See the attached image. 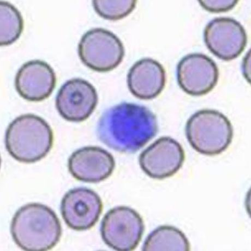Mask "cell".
Instances as JSON below:
<instances>
[{
    "mask_svg": "<svg viewBox=\"0 0 251 251\" xmlns=\"http://www.w3.org/2000/svg\"><path fill=\"white\" fill-rule=\"evenodd\" d=\"M185 133L193 149L206 156L224 152L234 136L229 120L213 109H202L193 114L186 123Z\"/></svg>",
    "mask_w": 251,
    "mask_h": 251,
    "instance_id": "4",
    "label": "cell"
},
{
    "mask_svg": "<svg viewBox=\"0 0 251 251\" xmlns=\"http://www.w3.org/2000/svg\"><path fill=\"white\" fill-rule=\"evenodd\" d=\"M185 159V151L179 143L170 137H162L144 150L139 163L149 177L162 180L175 175Z\"/></svg>",
    "mask_w": 251,
    "mask_h": 251,
    "instance_id": "8",
    "label": "cell"
},
{
    "mask_svg": "<svg viewBox=\"0 0 251 251\" xmlns=\"http://www.w3.org/2000/svg\"><path fill=\"white\" fill-rule=\"evenodd\" d=\"M54 134L49 124L38 116L24 114L9 125L5 136L7 151L17 161L32 163L50 152Z\"/></svg>",
    "mask_w": 251,
    "mask_h": 251,
    "instance_id": "3",
    "label": "cell"
},
{
    "mask_svg": "<svg viewBox=\"0 0 251 251\" xmlns=\"http://www.w3.org/2000/svg\"><path fill=\"white\" fill-rule=\"evenodd\" d=\"M123 43L113 32L102 28L86 32L78 46L82 62L99 72L112 71L122 63L125 56Z\"/></svg>",
    "mask_w": 251,
    "mask_h": 251,
    "instance_id": "5",
    "label": "cell"
},
{
    "mask_svg": "<svg viewBox=\"0 0 251 251\" xmlns=\"http://www.w3.org/2000/svg\"><path fill=\"white\" fill-rule=\"evenodd\" d=\"M1 13V46L12 45L21 36L24 29V21L20 12L7 1L0 2Z\"/></svg>",
    "mask_w": 251,
    "mask_h": 251,
    "instance_id": "16",
    "label": "cell"
},
{
    "mask_svg": "<svg viewBox=\"0 0 251 251\" xmlns=\"http://www.w3.org/2000/svg\"><path fill=\"white\" fill-rule=\"evenodd\" d=\"M13 239L19 248L28 251H45L54 248L61 238L62 228L55 212L40 203L21 207L11 225Z\"/></svg>",
    "mask_w": 251,
    "mask_h": 251,
    "instance_id": "2",
    "label": "cell"
},
{
    "mask_svg": "<svg viewBox=\"0 0 251 251\" xmlns=\"http://www.w3.org/2000/svg\"><path fill=\"white\" fill-rule=\"evenodd\" d=\"M158 131L156 115L146 106L123 102L106 109L99 120L96 134L101 142L121 153L137 152Z\"/></svg>",
    "mask_w": 251,
    "mask_h": 251,
    "instance_id": "1",
    "label": "cell"
},
{
    "mask_svg": "<svg viewBox=\"0 0 251 251\" xmlns=\"http://www.w3.org/2000/svg\"><path fill=\"white\" fill-rule=\"evenodd\" d=\"M204 40L208 50L220 59L233 60L241 54L248 43L244 27L234 19L216 18L206 26Z\"/></svg>",
    "mask_w": 251,
    "mask_h": 251,
    "instance_id": "7",
    "label": "cell"
},
{
    "mask_svg": "<svg viewBox=\"0 0 251 251\" xmlns=\"http://www.w3.org/2000/svg\"><path fill=\"white\" fill-rule=\"evenodd\" d=\"M190 244L180 229L171 226H158L144 241V251H188Z\"/></svg>",
    "mask_w": 251,
    "mask_h": 251,
    "instance_id": "15",
    "label": "cell"
},
{
    "mask_svg": "<svg viewBox=\"0 0 251 251\" xmlns=\"http://www.w3.org/2000/svg\"><path fill=\"white\" fill-rule=\"evenodd\" d=\"M144 230L141 216L136 210L125 206L110 209L104 216L100 229L105 244L120 251L136 249L141 242Z\"/></svg>",
    "mask_w": 251,
    "mask_h": 251,
    "instance_id": "6",
    "label": "cell"
},
{
    "mask_svg": "<svg viewBox=\"0 0 251 251\" xmlns=\"http://www.w3.org/2000/svg\"><path fill=\"white\" fill-rule=\"evenodd\" d=\"M56 84L55 72L47 62L32 60L18 70L15 78L17 91L22 98L40 102L51 95Z\"/></svg>",
    "mask_w": 251,
    "mask_h": 251,
    "instance_id": "13",
    "label": "cell"
},
{
    "mask_svg": "<svg viewBox=\"0 0 251 251\" xmlns=\"http://www.w3.org/2000/svg\"><path fill=\"white\" fill-rule=\"evenodd\" d=\"M137 1H93L95 11L101 17L109 21H118L129 15L134 10Z\"/></svg>",
    "mask_w": 251,
    "mask_h": 251,
    "instance_id": "17",
    "label": "cell"
},
{
    "mask_svg": "<svg viewBox=\"0 0 251 251\" xmlns=\"http://www.w3.org/2000/svg\"><path fill=\"white\" fill-rule=\"evenodd\" d=\"M128 88L135 97L143 100L157 97L166 83L165 69L160 62L144 58L135 63L127 75Z\"/></svg>",
    "mask_w": 251,
    "mask_h": 251,
    "instance_id": "14",
    "label": "cell"
},
{
    "mask_svg": "<svg viewBox=\"0 0 251 251\" xmlns=\"http://www.w3.org/2000/svg\"><path fill=\"white\" fill-rule=\"evenodd\" d=\"M61 212L66 224L72 229L84 231L98 223L103 203L98 194L89 188L77 187L67 192L61 201Z\"/></svg>",
    "mask_w": 251,
    "mask_h": 251,
    "instance_id": "11",
    "label": "cell"
},
{
    "mask_svg": "<svg viewBox=\"0 0 251 251\" xmlns=\"http://www.w3.org/2000/svg\"><path fill=\"white\" fill-rule=\"evenodd\" d=\"M177 83L186 94L200 96L215 88L219 78V70L215 61L201 53L188 54L178 62Z\"/></svg>",
    "mask_w": 251,
    "mask_h": 251,
    "instance_id": "9",
    "label": "cell"
},
{
    "mask_svg": "<svg viewBox=\"0 0 251 251\" xmlns=\"http://www.w3.org/2000/svg\"><path fill=\"white\" fill-rule=\"evenodd\" d=\"M200 5L207 11L211 13L226 12L231 10L238 4V1H199Z\"/></svg>",
    "mask_w": 251,
    "mask_h": 251,
    "instance_id": "18",
    "label": "cell"
},
{
    "mask_svg": "<svg viewBox=\"0 0 251 251\" xmlns=\"http://www.w3.org/2000/svg\"><path fill=\"white\" fill-rule=\"evenodd\" d=\"M99 102L94 86L81 78L67 81L58 91L56 107L61 117L70 122L80 123L93 113Z\"/></svg>",
    "mask_w": 251,
    "mask_h": 251,
    "instance_id": "10",
    "label": "cell"
},
{
    "mask_svg": "<svg viewBox=\"0 0 251 251\" xmlns=\"http://www.w3.org/2000/svg\"><path fill=\"white\" fill-rule=\"evenodd\" d=\"M69 171L75 179L87 183H98L107 179L115 168L112 154L98 147L76 150L68 161Z\"/></svg>",
    "mask_w": 251,
    "mask_h": 251,
    "instance_id": "12",
    "label": "cell"
}]
</instances>
